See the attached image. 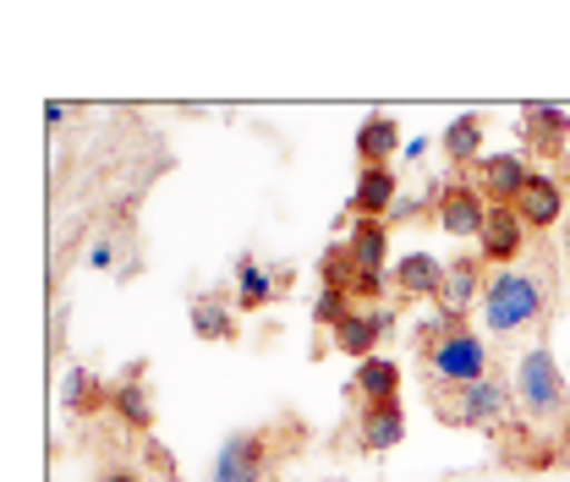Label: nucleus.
<instances>
[{"instance_id": "4468645a", "label": "nucleus", "mask_w": 570, "mask_h": 482, "mask_svg": "<svg viewBox=\"0 0 570 482\" xmlns=\"http://www.w3.org/2000/svg\"><path fill=\"white\" fill-rule=\"evenodd\" d=\"M390 208H395V170H390V165H362L346 214H356V219H379V214H390Z\"/></svg>"}, {"instance_id": "0eeeda50", "label": "nucleus", "mask_w": 570, "mask_h": 482, "mask_svg": "<svg viewBox=\"0 0 570 482\" xmlns=\"http://www.w3.org/2000/svg\"><path fill=\"white\" fill-rule=\"evenodd\" d=\"M527 247V225L515 219L510 204H489V219H483V236H478V258L494 264V269H510Z\"/></svg>"}, {"instance_id": "ddd939ff", "label": "nucleus", "mask_w": 570, "mask_h": 482, "mask_svg": "<svg viewBox=\"0 0 570 482\" xmlns=\"http://www.w3.org/2000/svg\"><path fill=\"white\" fill-rule=\"evenodd\" d=\"M395 291L401 296H412V302H439V291H444V264L423 253V247H412L406 258H395Z\"/></svg>"}, {"instance_id": "7ed1b4c3", "label": "nucleus", "mask_w": 570, "mask_h": 482, "mask_svg": "<svg viewBox=\"0 0 570 482\" xmlns=\"http://www.w3.org/2000/svg\"><path fill=\"white\" fill-rule=\"evenodd\" d=\"M510 390H515V412L527 416V422H554V416L570 406L566 373H560V362L549 356V345H532V351L515 356Z\"/></svg>"}, {"instance_id": "aec40b11", "label": "nucleus", "mask_w": 570, "mask_h": 482, "mask_svg": "<svg viewBox=\"0 0 570 482\" xmlns=\"http://www.w3.org/2000/svg\"><path fill=\"white\" fill-rule=\"evenodd\" d=\"M395 148H406V142H401V127H395L390 116H367V121L356 127V159H362V165H390Z\"/></svg>"}, {"instance_id": "9b49d317", "label": "nucleus", "mask_w": 570, "mask_h": 482, "mask_svg": "<svg viewBox=\"0 0 570 482\" xmlns=\"http://www.w3.org/2000/svg\"><path fill=\"white\" fill-rule=\"evenodd\" d=\"M110 412L121 416L132 433H148V427H154V390L142 384V362H132V367L110 384Z\"/></svg>"}, {"instance_id": "2eb2a0df", "label": "nucleus", "mask_w": 570, "mask_h": 482, "mask_svg": "<svg viewBox=\"0 0 570 482\" xmlns=\"http://www.w3.org/2000/svg\"><path fill=\"white\" fill-rule=\"evenodd\" d=\"M346 247H352V264L362 269L367 279H379L384 285V264H390V225L384 219H352V236H346Z\"/></svg>"}, {"instance_id": "b1692460", "label": "nucleus", "mask_w": 570, "mask_h": 482, "mask_svg": "<svg viewBox=\"0 0 570 482\" xmlns=\"http://www.w3.org/2000/svg\"><path fill=\"white\" fill-rule=\"evenodd\" d=\"M99 482H142L132 466H110V472H99Z\"/></svg>"}, {"instance_id": "f8f14e48", "label": "nucleus", "mask_w": 570, "mask_h": 482, "mask_svg": "<svg viewBox=\"0 0 570 482\" xmlns=\"http://www.w3.org/2000/svg\"><path fill=\"white\" fill-rule=\"evenodd\" d=\"M356 444L367 450V455H384V450H395L401 439H406V406L401 401H384V406H362L356 416Z\"/></svg>"}, {"instance_id": "412c9836", "label": "nucleus", "mask_w": 570, "mask_h": 482, "mask_svg": "<svg viewBox=\"0 0 570 482\" xmlns=\"http://www.w3.org/2000/svg\"><path fill=\"white\" fill-rule=\"evenodd\" d=\"M193 335L209 345H230L236 341V313H230V302H219V296H198L193 302Z\"/></svg>"}, {"instance_id": "5701e85b", "label": "nucleus", "mask_w": 570, "mask_h": 482, "mask_svg": "<svg viewBox=\"0 0 570 482\" xmlns=\"http://www.w3.org/2000/svg\"><path fill=\"white\" fill-rule=\"evenodd\" d=\"M61 401H67V412L88 416V412H99V406H110V384H99L88 367H67V378H61Z\"/></svg>"}, {"instance_id": "20e7f679", "label": "nucleus", "mask_w": 570, "mask_h": 482, "mask_svg": "<svg viewBox=\"0 0 570 482\" xmlns=\"http://www.w3.org/2000/svg\"><path fill=\"white\" fill-rule=\"evenodd\" d=\"M428 378L433 390H466V384H483L489 378V345L472 329H455L428 351Z\"/></svg>"}, {"instance_id": "6ab92c4d", "label": "nucleus", "mask_w": 570, "mask_h": 482, "mask_svg": "<svg viewBox=\"0 0 570 482\" xmlns=\"http://www.w3.org/2000/svg\"><path fill=\"white\" fill-rule=\"evenodd\" d=\"M439 148L450 154V165L455 170H466V165H478L483 159V116H455L450 127H444V138H439Z\"/></svg>"}, {"instance_id": "423d86ee", "label": "nucleus", "mask_w": 570, "mask_h": 482, "mask_svg": "<svg viewBox=\"0 0 570 482\" xmlns=\"http://www.w3.org/2000/svg\"><path fill=\"white\" fill-rule=\"evenodd\" d=\"M515 219L527 225V230H549V225H560V214H566V181L560 176H549V170H532V181L515 193Z\"/></svg>"}, {"instance_id": "4be33fe9", "label": "nucleus", "mask_w": 570, "mask_h": 482, "mask_svg": "<svg viewBox=\"0 0 570 482\" xmlns=\"http://www.w3.org/2000/svg\"><path fill=\"white\" fill-rule=\"evenodd\" d=\"M275 291H281V275H269L258 258H236V302H242L247 313L269 307V302H275Z\"/></svg>"}, {"instance_id": "f3484780", "label": "nucleus", "mask_w": 570, "mask_h": 482, "mask_svg": "<svg viewBox=\"0 0 570 482\" xmlns=\"http://www.w3.org/2000/svg\"><path fill=\"white\" fill-rule=\"evenodd\" d=\"M356 401L362 406H384V401H401V367L390 356H367L356 362V378H352Z\"/></svg>"}, {"instance_id": "a211bd4d", "label": "nucleus", "mask_w": 570, "mask_h": 482, "mask_svg": "<svg viewBox=\"0 0 570 482\" xmlns=\"http://www.w3.org/2000/svg\"><path fill=\"white\" fill-rule=\"evenodd\" d=\"M384 313H362V307H346V318L335 324V345L346 351V356H356V362H367V356H379L373 345H379V335H384Z\"/></svg>"}, {"instance_id": "6e6552de", "label": "nucleus", "mask_w": 570, "mask_h": 482, "mask_svg": "<svg viewBox=\"0 0 570 482\" xmlns=\"http://www.w3.org/2000/svg\"><path fill=\"white\" fill-rule=\"evenodd\" d=\"M264 455H269L264 433H230L214 455L209 482H264Z\"/></svg>"}, {"instance_id": "1a4fd4ad", "label": "nucleus", "mask_w": 570, "mask_h": 482, "mask_svg": "<svg viewBox=\"0 0 570 482\" xmlns=\"http://www.w3.org/2000/svg\"><path fill=\"white\" fill-rule=\"evenodd\" d=\"M521 138H527L532 154H543V159H566L570 116L560 105H527V110H521Z\"/></svg>"}, {"instance_id": "f03ea898", "label": "nucleus", "mask_w": 570, "mask_h": 482, "mask_svg": "<svg viewBox=\"0 0 570 482\" xmlns=\"http://www.w3.org/2000/svg\"><path fill=\"white\" fill-rule=\"evenodd\" d=\"M433 412L455 427L510 433L515 427V390H504V378H483V384H466V390H433Z\"/></svg>"}, {"instance_id": "a878e982", "label": "nucleus", "mask_w": 570, "mask_h": 482, "mask_svg": "<svg viewBox=\"0 0 570 482\" xmlns=\"http://www.w3.org/2000/svg\"><path fill=\"white\" fill-rule=\"evenodd\" d=\"M566 258H570V230H566Z\"/></svg>"}, {"instance_id": "dca6fc26", "label": "nucleus", "mask_w": 570, "mask_h": 482, "mask_svg": "<svg viewBox=\"0 0 570 482\" xmlns=\"http://www.w3.org/2000/svg\"><path fill=\"white\" fill-rule=\"evenodd\" d=\"M483 258H455V264H444V291H439V307L444 313H466V307H478L483 302Z\"/></svg>"}, {"instance_id": "f257e3e1", "label": "nucleus", "mask_w": 570, "mask_h": 482, "mask_svg": "<svg viewBox=\"0 0 570 482\" xmlns=\"http://www.w3.org/2000/svg\"><path fill=\"white\" fill-rule=\"evenodd\" d=\"M483 329L489 335H521V329H532V324H543V313H549V291H543V279L532 275V269H494L489 285H483Z\"/></svg>"}, {"instance_id": "393cba45", "label": "nucleus", "mask_w": 570, "mask_h": 482, "mask_svg": "<svg viewBox=\"0 0 570 482\" xmlns=\"http://www.w3.org/2000/svg\"><path fill=\"white\" fill-rule=\"evenodd\" d=\"M560 165H566V176H560V181H566V193H570V154H566V159H560Z\"/></svg>"}, {"instance_id": "9d476101", "label": "nucleus", "mask_w": 570, "mask_h": 482, "mask_svg": "<svg viewBox=\"0 0 570 482\" xmlns=\"http://www.w3.org/2000/svg\"><path fill=\"white\" fill-rule=\"evenodd\" d=\"M532 181V165L521 154H483L478 159V187L489 204H515V193Z\"/></svg>"}, {"instance_id": "bb28decb", "label": "nucleus", "mask_w": 570, "mask_h": 482, "mask_svg": "<svg viewBox=\"0 0 570 482\" xmlns=\"http://www.w3.org/2000/svg\"><path fill=\"white\" fill-rule=\"evenodd\" d=\"M566 362H570V351H566Z\"/></svg>"}, {"instance_id": "39448f33", "label": "nucleus", "mask_w": 570, "mask_h": 482, "mask_svg": "<svg viewBox=\"0 0 570 482\" xmlns=\"http://www.w3.org/2000/svg\"><path fill=\"white\" fill-rule=\"evenodd\" d=\"M433 219L444 236L466 242V236H483V219H489V198L478 181H444L433 193Z\"/></svg>"}]
</instances>
